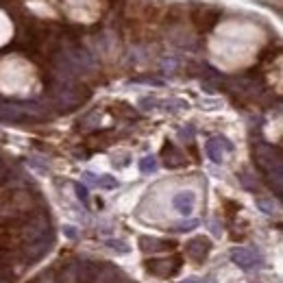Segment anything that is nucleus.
<instances>
[{
  "label": "nucleus",
  "mask_w": 283,
  "mask_h": 283,
  "mask_svg": "<svg viewBox=\"0 0 283 283\" xmlns=\"http://www.w3.org/2000/svg\"><path fill=\"white\" fill-rule=\"evenodd\" d=\"M172 205H174V209L179 214H183V216H190L192 214V209H194V194L192 192H183V194H179L174 200H172Z\"/></svg>",
  "instance_id": "2"
},
{
  "label": "nucleus",
  "mask_w": 283,
  "mask_h": 283,
  "mask_svg": "<svg viewBox=\"0 0 283 283\" xmlns=\"http://www.w3.org/2000/svg\"><path fill=\"white\" fill-rule=\"evenodd\" d=\"M100 185H102V188H116V181H113L111 176H102V179H100Z\"/></svg>",
  "instance_id": "4"
},
{
  "label": "nucleus",
  "mask_w": 283,
  "mask_h": 283,
  "mask_svg": "<svg viewBox=\"0 0 283 283\" xmlns=\"http://www.w3.org/2000/svg\"><path fill=\"white\" fill-rule=\"evenodd\" d=\"M76 192H79V196H81V198H83V200H87V190H85V188H81V185H79V188H76Z\"/></svg>",
  "instance_id": "5"
},
{
  "label": "nucleus",
  "mask_w": 283,
  "mask_h": 283,
  "mask_svg": "<svg viewBox=\"0 0 283 283\" xmlns=\"http://www.w3.org/2000/svg\"><path fill=\"white\" fill-rule=\"evenodd\" d=\"M152 170H155V159L146 157V159L142 161V172H152Z\"/></svg>",
  "instance_id": "3"
},
{
  "label": "nucleus",
  "mask_w": 283,
  "mask_h": 283,
  "mask_svg": "<svg viewBox=\"0 0 283 283\" xmlns=\"http://www.w3.org/2000/svg\"><path fill=\"white\" fill-rule=\"evenodd\" d=\"M220 15H222V11L214 9V7H194V9H192V22L196 24L198 31L207 33V31H212L218 24Z\"/></svg>",
  "instance_id": "1"
}]
</instances>
